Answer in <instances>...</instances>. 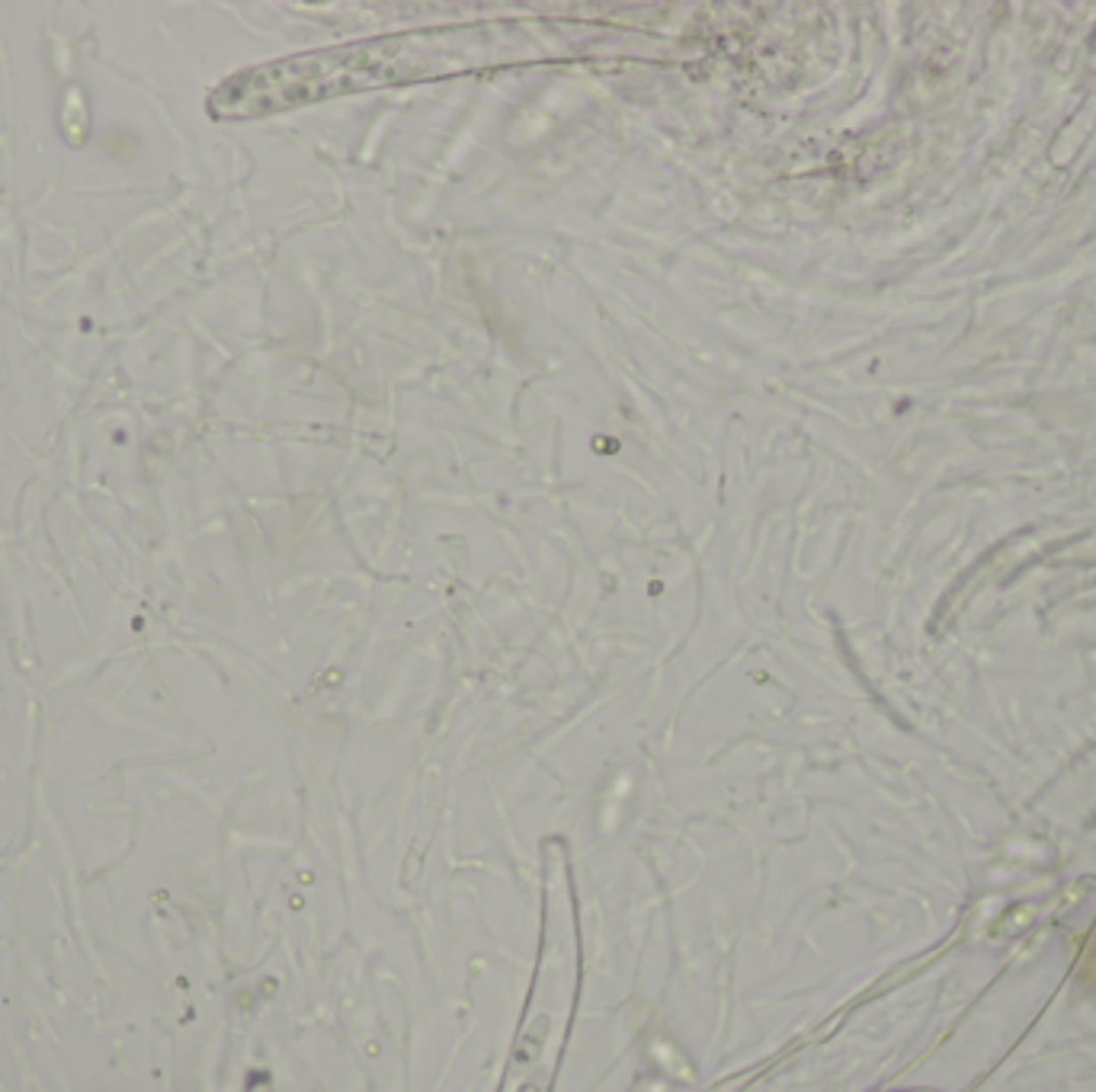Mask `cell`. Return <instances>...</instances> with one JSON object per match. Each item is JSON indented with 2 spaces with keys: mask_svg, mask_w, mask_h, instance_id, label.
<instances>
[{
  "mask_svg": "<svg viewBox=\"0 0 1096 1092\" xmlns=\"http://www.w3.org/2000/svg\"><path fill=\"white\" fill-rule=\"evenodd\" d=\"M548 29L552 26L536 20H488L304 52L228 77L208 96V112L224 122L260 119L330 96L542 61L555 48L568 45Z\"/></svg>",
  "mask_w": 1096,
  "mask_h": 1092,
  "instance_id": "obj_1",
  "label": "cell"
},
{
  "mask_svg": "<svg viewBox=\"0 0 1096 1092\" xmlns=\"http://www.w3.org/2000/svg\"><path fill=\"white\" fill-rule=\"evenodd\" d=\"M568 885V865L552 853L545 859V917L536 977L526 1015L513 1041L500 1092H552L555 1070L564 1054L577 1006V917Z\"/></svg>",
  "mask_w": 1096,
  "mask_h": 1092,
  "instance_id": "obj_2",
  "label": "cell"
}]
</instances>
